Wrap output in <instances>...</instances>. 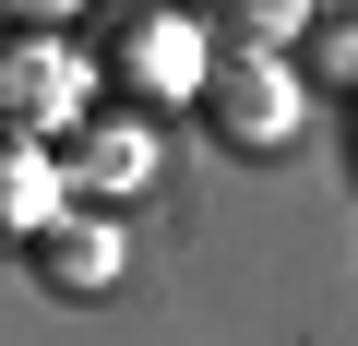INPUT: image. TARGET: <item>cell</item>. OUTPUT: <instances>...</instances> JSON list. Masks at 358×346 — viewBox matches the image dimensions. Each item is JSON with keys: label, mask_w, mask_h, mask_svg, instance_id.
I'll return each mask as SVG.
<instances>
[{"label": "cell", "mask_w": 358, "mask_h": 346, "mask_svg": "<svg viewBox=\"0 0 358 346\" xmlns=\"http://www.w3.org/2000/svg\"><path fill=\"white\" fill-rule=\"evenodd\" d=\"M203 120H215V143H227V155H275V143L310 120V84H299L275 48H239V60H215V72H203Z\"/></svg>", "instance_id": "cell-1"}, {"label": "cell", "mask_w": 358, "mask_h": 346, "mask_svg": "<svg viewBox=\"0 0 358 346\" xmlns=\"http://www.w3.org/2000/svg\"><path fill=\"white\" fill-rule=\"evenodd\" d=\"M192 24L227 36V48H287V36L310 24V0H192Z\"/></svg>", "instance_id": "cell-2"}, {"label": "cell", "mask_w": 358, "mask_h": 346, "mask_svg": "<svg viewBox=\"0 0 358 346\" xmlns=\"http://www.w3.org/2000/svg\"><path fill=\"white\" fill-rule=\"evenodd\" d=\"M48 287H108V227H60L48 239Z\"/></svg>", "instance_id": "cell-3"}, {"label": "cell", "mask_w": 358, "mask_h": 346, "mask_svg": "<svg viewBox=\"0 0 358 346\" xmlns=\"http://www.w3.org/2000/svg\"><path fill=\"white\" fill-rule=\"evenodd\" d=\"M72 167H84V180H120V192H131L143 167H155V143H143V131H96V143H84Z\"/></svg>", "instance_id": "cell-4"}, {"label": "cell", "mask_w": 358, "mask_h": 346, "mask_svg": "<svg viewBox=\"0 0 358 346\" xmlns=\"http://www.w3.org/2000/svg\"><path fill=\"white\" fill-rule=\"evenodd\" d=\"M60 96H72L60 48H13V108H60Z\"/></svg>", "instance_id": "cell-5"}, {"label": "cell", "mask_w": 358, "mask_h": 346, "mask_svg": "<svg viewBox=\"0 0 358 346\" xmlns=\"http://www.w3.org/2000/svg\"><path fill=\"white\" fill-rule=\"evenodd\" d=\"M48 13H72V0H13V24H48Z\"/></svg>", "instance_id": "cell-6"}]
</instances>
